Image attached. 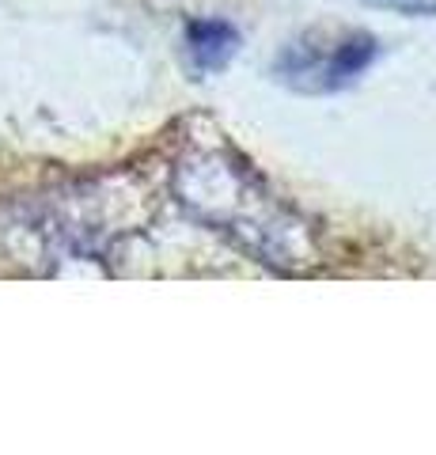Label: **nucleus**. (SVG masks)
Masks as SVG:
<instances>
[{
    "mask_svg": "<svg viewBox=\"0 0 436 455\" xmlns=\"http://www.w3.org/2000/svg\"><path fill=\"white\" fill-rule=\"evenodd\" d=\"M379 57V42L369 31H307L281 50L273 73L292 92L322 95L357 84Z\"/></svg>",
    "mask_w": 436,
    "mask_h": 455,
    "instance_id": "obj_2",
    "label": "nucleus"
},
{
    "mask_svg": "<svg viewBox=\"0 0 436 455\" xmlns=\"http://www.w3.org/2000/svg\"><path fill=\"white\" fill-rule=\"evenodd\" d=\"M239 31L228 20H190L182 46H186V65L194 76H213L239 53Z\"/></svg>",
    "mask_w": 436,
    "mask_h": 455,
    "instance_id": "obj_3",
    "label": "nucleus"
},
{
    "mask_svg": "<svg viewBox=\"0 0 436 455\" xmlns=\"http://www.w3.org/2000/svg\"><path fill=\"white\" fill-rule=\"evenodd\" d=\"M372 8H384V12H399V16H425L436 20V0H364Z\"/></svg>",
    "mask_w": 436,
    "mask_h": 455,
    "instance_id": "obj_4",
    "label": "nucleus"
},
{
    "mask_svg": "<svg viewBox=\"0 0 436 455\" xmlns=\"http://www.w3.org/2000/svg\"><path fill=\"white\" fill-rule=\"evenodd\" d=\"M178 190L194 217L247 247L258 262L273 269H300L304 262H312L307 228L297 220V212H289L277 197L266 194L262 179L247 164H239L235 152H198L182 164Z\"/></svg>",
    "mask_w": 436,
    "mask_h": 455,
    "instance_id": "obj_1",
    "label": "nucleus"
}]
</instances>
